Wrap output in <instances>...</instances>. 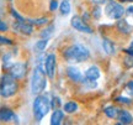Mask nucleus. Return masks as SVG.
<instances>
[{
	"instance_id": "f257e3e1",
	"label": "nucleus",
	"mask_w": 133,
	"mask_h": 125,
	"mask_svg": "<svg viewBox=\"0 0 133 125\" xmlns=\"http://www.w3.org/2000/svg\"><path fill=\"white\" fill-rule=\"evenodd\" d=\"M63 56L68 62H84L90 57V52L84 45L75 43L66 48L63 52Z\"/></svg>"
},
{
	"instance_id": "39448f33",
	"label": "nucleus",
	"mask_w": 133,
	"mask_h": 125,
	"mask_svg": "<svg viewBox=\"0 0 133 125\" xmlns=\"http://www.w3.org/2000/svg\"><path fill=\"white\" fill-rule=\"evenodd\" d=\"M105 11H106V15L109 17H111V19H114V20L121 19L123 16V14L126 13L123 6L121 4H118V3H116V1H110L109 4L106 5Z\"/></svg>"
},
{
	"instance_id": "7ed1b4c3",
	"label": "nucleus",
	"mask_w": 133,
	"mask_h": 125,
	"mask_svg": "<svg viewBox=\"0 0 133 125\" xmlns=\"http://www.w3.org/2000/svg\"><path fill=\"white\" fill-rule=\"evenodd\" d=\"M46 76H47L46 71L41 66H37V67L33 69L32 79H31V89H32V93L35 96L41 94L46 89V86H47Z\"/></svg>"
},
{
	"instance_id": "393cba45",
	"label": "nucleus",
	"mask_w": 133,
	"mask_h": 125,
	"mask_svg": "<svg viewBox=\"0 0 133 125\" xmlns=\"http://www.w3.org/2000/svg\"><path fill=\"white\" fill-rule=\"evenodd\" d=\"M57 8H58V1L57 0H52V1H51V5H49V10H51V11H56Z\"/></svg>"
},
{
	"instance_id": "0eeeda50",
	"label": "nucleus",
	"mask_w": 133,
	"mask_h": 125,
	"mask_svg": "<svg viewBox=\"0 0 133 125\" xmlns=\"http://www.w3.org/2000/svg\"><path fill=\"white\" fill-rule=\"evenodd\" d=\"M56 67H57V58L54 53H51L46 57L44 61V71L49 78L54 77V73H56Z\"/></svg>"
},
{
	"instance_id": "6ab92c4d",
	"label": "nucleus",
	"mask_w": 133,
	"mask_h": 125,
	"mask_svg": "<svg viewBox=\"0 0 133 125\" xmlns=\"http://www.w3.org/2000/svg\"><path fill=\"white\" fill-rule=\"evenodd\" d=\"M47 45H48V39H42V40H39V41L36 42L35 48H36V51H38V52H42V51L46 50Z\"/></svg>"
},
{
	"instance_id": "6e6552de",
	"label": "nucleus",
	"mask_w": 133,
	"mask_h": 125,
	"mask_svg": "<svg viewBox=\"0 0 133 125\" xmlns=\"http://www.w3.org/2000/svg\"><path fill=\"white\" fill-rule=\"evenodd\" d=\"M70 24L76 31H80V32H84V34H92V29L84 22V20L81 19L80 16H73Z\"/></svg>"
},
{
	"instance_id": "f03ea898",
	"label": "nucleus",
	"mask_w": 133,
	"mask_h": 125,
	"mask_svg": "<svg viewBox=\"0 0 133 125\" xmlns=\"http://www.w3.org/2000/svg\"><path fill=\"white\" fill-rule=\"evenodd\" d=\"M19 91L17 79L14 78L11 74H4L0 78V96L3 98H10L15 96Z\"/></svg>"
},
{
	"instance_id": "dca6fc26",
	"label": "nucleus",
	"mask_w": 133,
	"mask_h": 125,
	"mask_svg": "<svg viewBox=\"0 0 133 125\" xmlns=\"http://www.w3.org/2000/svg\"><path fill=\"white\" fill-rule=\"evenodd\" d=\"M117 27H118V30L122 34H129L131 30H132V27L127 24L126 20H119V19H118V22H117Z\"/></svg>"
},
{
	"instance_id": "9b49d317",
	"label": "nucleus",
	"mask_w": 133,
	"mask_h": 125,
	"mask_svg": "<svg viewBox=\"0 0 133 125\" xmlns=\"http://www.w3.org/2000/svg\"><path fill=\"white\" fill-rule=\"evenodd\" d=\"M66 74H68V77L70 78L73 82H75V83H80L84 81L81 72L76 67H68L66 68Z\"/></svg>"
},
{
	"instance_id": "2f4dec72",
	"label": "nucleus",
	"mask_w": 133,
	"mask_h": 125,
	"mask_svg": "<svg viewBox=\"0 0 133 125\" xmlns=\"http://www.w3.org/2000/svg\"><path fill=\"white\" fill-rule=\"evenodd\" d=\"M129 1H133V0H129Z\"/></svg>"
},
{
	"instance_id": "7c9ffc66",
	"label": "nucleus",
	"mask_w": 133,
	"mask_h": 125,
	"mask_svg": "<svg viewBox=\"0 0 133 125\" xmlns=\"http://www.w3.org/2000/svg\"><path fill=\"white\" fill-rule=\"evenodd\" d=\"M131 47H133V41H132V43H131Z\"/></svg>"
},
{
	"instance_id": "a878e982",
	"label": "nucleus",
	"mask_w": 133,
	"mask_h": 125,
	"mask_svg": "<svg viewBox=\"0 0 133 125\" xmlns=\"http://www.w3.org/2000/svg\"><path fill=\"white\" fill-rule=\"evenodd\" d=\"M8 29H9V27H8V25L5 24L3 20H0V32H6Z\"/></svg>"
},
{
	"instance_id": "2eb2a0df",
	"label": "nucleus",
	"mask_w": 133,
	"mask_h": 125,
	"mask_svg": "<svg viewBox=\"0 0 133 125\" xmlns=\"http://www.w3.org/2000/svg\"><path fill=\"white\" fill-rule=\"evenodd\" d=\"M102 47H104L105 52L107 53V55H111V56L115 55V46L109 39H104V41H102Z\"/></svg>"
},
{
	"instance_id": "1a4fd4ad",
	"label": "nucleus",
	"mask_w": 133,
	"mask_h": 125,
	"mask_svg": "<svg viewBox=\"0 0 133 125\" xmlns=\"http://www.w3.org/2000/svg\"><path fill=\"white\" fill-rule=\"evenodd\" d=\"M0 121L1 123H9V121L19 123V118L16 116V114L10 108L1 106L0 108Z\"/></svg>"
},
{
	"instance_id": "ddd939ff",
	"label": "nucleus",
	"mask_w": 133,
	"mask_h": 125,
	"mask_svg": "<svg viewBox=\"0 0 133 125\" xmlns=\"http://www.w3.org/2000/svg\"><path fill=\"white\" fill-rule=\"evenodd\" d=\"M85 78L90 79V81H96L100 78V69L96 66H91L86 69L85 72Z\"/></svg>"
},
{
	"instance_id": "9d476101",
	"label": "nucleus",
	"mask_w": 133,
	"mask_h": 125,
	"mask_svg": "<svg viewBox=\"0 0 133 125\" xmlns=\"http://www.w3.org/2000/svg\"><path fill=\"white\" fill-rule=\"evenodd\" d=\"M14 30H16V31H19V32L24 35H31L33 32V26L32 24H30L27 21H24V22L16 21L14 24Z\"/></svg>"
},
{
	"instance_id": "4468645a",
	"label": "nucleus",
	"mask_w": 133,
	"mask_h": 125,
	"mask_svg": "<svg viewBox=\"0 0 133 125\" xmlns=\"http://www.w3.org/2000/svg\"><path fill=\"white\" fill-rule=\"evenodd\" d=\"M63 119H64V114H63V111L59 110V109H54L52 116H51V124L52 125L62 124Z\"/></svg>"
},
{
	"instance_id": "bb28decb",
	"label": "nucleus",
	"mask_w": 133,
	"mask_h": 125,
	"mask_svg": "<svg viewBox=\"0 0 133 125\" xmlns=\"http://www.w3.org/2000/svg\"><path fill=\"white\" fill-rule=\"evenodd\" d=\"M127 88H128V92L133 96V81H131V82L127 83Z\"/></svg>"
},
{
	"instance_id": "c85d7f7f",
	"label": "nucleus",
	"mask_w": 133,
	"mask_h": 125,
	"mask_svg": "<svg viewBox=\"0 0 133 125\" xmlns=\"http://www.w3.org/2000/svg\"><path fill=\"white\" fill-rule=\"evenodd\" d=\"M126 13H127L128 15H131V16H133V6H129L128 9L126 10Z\"/></svg>"
},
{
	"instance_id": "aec40b11",
	"label": "nucleus",
	"mask_w": 133,
	"mask_h": 125,
	"mask_svg": "<svg viewBox=\"0 0 133 125\" xmlns=\"http://www.w3.org/2000/svg\"><path fill=\"white\" fill-rule=\"evenodd\" d=\"M61 13L62 15H68L70 13V3L68 0H63L61 3Z\"/></svg>"
},
{
	"instance_id": "a211bd4d",
	"label": "nucleus",
	"mask_w": 133,
	"mask_h": 125,
	"mask_svg": "<svg viewBox=\"0 0 133 125\" xmlns=\"http://www.w3.org/2000/svg\"><path fill=\"white\" fill-rule=\"evenodd\" d=\"M78 110V104L74 103V102H68L64 104V111L68 113V114H73Z\"/></svg>"
},
{
	"instance_id": "4be33fe9",
	"label": "nucleus",
	"mask_w": 133,
	"mask_h": 125,
	"mask_svg": "<svg viewBox=\"0 0 133 125\" xmlns=\"http://www.w3.org/2000/svg\"><path fill=\"white\" fill-rule=\"evenodd\" d=\"M52 32H53V26H51V27H48L47 30H43V32H41V36L44 37V39H48V37L52 35Z\"/></svg>"
},
{
	"instance_id": "20e7f679",
	"label": "nucleus",
	"mask_w": 133,
	"mask_h": 125,
	"mask_svg": "<svg viewBox=\"0 0 133 125\" xmlns=\"http://www.w3.org/2000/svg\"><path fill=\"white\" fill-rule=\"evenodd\" d=\"M51 100L48 99L47 96H42V94H38L36 97V99L33 102V115H35V119L37 121H41L47 115V113L51 109Z\"/></svg>"
},
{
	"instance_id": "5701e85b",
	"label": "nucleus",
	"mask_w": 133,
	"mask_h": 125,
	"mask_svg": "<svg viewBox=\"0 0 133 125\" xmlns=\"http://www.w3.org/2000/svg\"><path fill=\"white\" fill-rule=\"evenodd\" d=\"M0 45H12V41L8 37H3L0 36Z\"/></svg>"
},
{
	"instance_id": "423d86ee",
	"label": "nucleus",
	"mask_w": 133,
	"mask_h": 125,
	"mask_svg": "<svg viewBox=\"0 0 133 125\" xmlns=\"http://www.w3.org/2000/svg\"><path fill=\"white\" fill-rule=\"evenodd\" d=\"M9 73L14 78H16L17 81L22 79L27 73V63L25 62H16L14 64H11V67L9 68Z\"/></svg>"
},
{
	"instance_id": "f8f14e48",
	"label": "nucleus",
	"mask_w": 133,
	"mask_h": 125,
	"mask_svg": "<svg viewBox=\"0 0 133 125\" xmlns=\"http://www.w3.org/2000/svg\"><path fill=\"white\" fill-rule=\"evenodd\" d=\"M119 124H132L133 123V116L129 114L127 110H119L118 115H117Z\"/></svg>"
},
{
	"instance_id": "cd10ccee",
	"label": "nucleus",
	"mask_w": 133,
	"mask_h": 125,
	"mask_svg": "<svg viewBox=\"0 0 133 125\" xmlns=\"http://www.w3.org/2000/svg\"><path fill=\"white\" fill-rule=\"evenodd\" d=\"M94 4H97V5H100V4H105V3H107L109 0H91Z\"/></svg>"
},
{
	"instance_id": "f3484780",
	"label": "nucleus",
	"mask_w": 133,
	"mask_h": 125,
	"mask_svg": "<svg viewBox=\"0 0 133 125\" xmlns=\"http://www.w3.org/2000/svg\"><path fill=\"white\" fill-rule=\"evenodd\" d=\"M104 111H105V114H106V116H109V118H111V119H114V118H117L119 109L115 108V106H107V108H105Z\"/></svg>"
},
{
	"instance_id": "b1692460",
	"label": "nucleus",
	"mask_w": 133,
	"mask_h": 125,
	"mask_svg": "<svg viewBox=\"0 0 133 125\" xmlns=\"http://www.w3.org/2000/svg\"><path fill=\"white\" fill-rule=\"evenodd\" d=\"M116 100L118 102V103H123V104H131V99H128V98H124V97H118Z\"/></svg>"
},
{
	"instance_id": "c756f323",
	"label": "nucleus",
	"mask_w": 133,
	"mask_h": 125,
	"mask_svg": "<svg viewBox=\"0 0 133 125\" xmlns=\"http://www.w3.org/2000/svg\"><path fill=\"white\" fill-rule=\"evenodd\" d=\"M126 52L128 53L129 56H132V57H133V47H131V48H128V50H126Z\"/></svg>"
},
{
	"instance_id": "412c9836",
	"label": "nucleus",
	"mask_w": 133,
	"mask_h": 125,
	"mask_svg": "<svg viewBox=\"0 0 133 125\" xmlns=\"http://www.w3.org/2000/svg\"><path fill=\"white\" fill-rule=\"evenodd\" d=\"M30 24L36 25V26H42V25H47L48 24V19L47 17H39V19H35V20H30Z\"/></svg>"
}]
</instances>
